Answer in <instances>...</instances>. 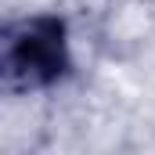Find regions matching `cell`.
I'll return each mask as SVG.
<instances>
[{
	"instance_id": "1",
	"label": "cell",
	"mask_w": 155,
	"mask_h": 155,
	"mask_svg": "<svg viewBox=\"0 0 155 155\" xmlns=\"http://www.w3.org/2000/svg\"><path fill=\"white\" fill-rule=\"evenodd\" d=\"M69 72V33L54 15H33L4 33V76L11 87H51Z\"/></svg>"
}]
</instances>
